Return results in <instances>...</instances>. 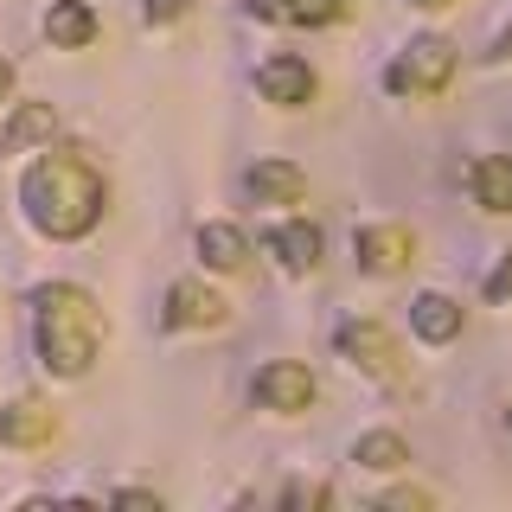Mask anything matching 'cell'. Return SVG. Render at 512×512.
<instances>
[{"mask_svg": "<svg viewBox=\"0 0 512 512\" xmlns=\"http://www.w3.org/2000/svg\"><path fill=\"white\" fill-rule=\"evenodd\" d=\"M20 205H26V218L39 224L45 237H84V231H96V218H103L109 186H103V173H96L84 154L52 148V154L32 160V173L20 186Z\"/></svg>", "mask_w": 512, "mask_h": 512, "instance_id": "1", "label": "cell"}, {"mask_svg": "<svg viewBox=\"0 0 512 512\" xmlns=\"http://www.w3.org/2000/svg\"><path fill=\"white\" fill-rule=\"evenodd\" d=\"M39 359L52 378H84L103 346V314L77 282H45L39 295Z\"/></svg>", "mask_w": 512, "mask_h": 512, "instance_id": "2", "label": "cell"}, {"mask_svg": "<svg viewBox=\"0 0 512 512\" xmlns=\"http://www.w3.org/2000/svg\"><path fill=\"white\" fill-rule=\"evenodd\" d=\"M448 77H455V45L448 39H416V45H404L397 52V64H391V84L397 96H436Z\"/></svg>", "mask_w": 512, "mask_h": 512, "instance_id": "3", "label": "cell"}, {"mask_svg": "<svg viewBox=\"0 0 512 512\" xmlns=\"http://www.w3.org/2000/svg\"><path fill=\"white\" fill-rule=\"evenodd\" d=\"M340 352L359 365V372H372V378H391V384L404 378V372H397V346H391V333H384L378 320H346V327H340Z\"/></svg>", "mask_w": 512, "mask_h": 512, "instance_id": "4", "label": "cell"}, {"mask_svg": "<svg viewBox=\"0 0 512 512\" xmlns=\"http://www.w3.org/2000/svg\"><path fill=\"white\" fill-rule=\"evenodd\" d=\"M256 404L263 410H308L314 404V372L301 359H276L256 372Z\"/></svg>", "mask_w": 512, "mask_h": 512, "instance_id": "5", "label": "cell"}, {"mask_svg": "<svg viewBox=\"0 0 512 512\" xmlns=\"http://www.w3.org/2000/svg\"><path fill=\"white\" fill-rule=\"evenodd\" d=\"M416 256V237L404 224H372V231H359V269H372V276H397Z\"/></svg>", "mask_w": 512, "mask_h": 512, "instance_id": "6", "label": "cell"}, {"mask_svg": "<svg viewBox=\"0 0 512 512\" xmlns=\"http://www.w3.org/2000/svg\"><path fill=\"white\" fill-rule=\"evenodd\" d=\"M256 84H263L269 103L295 109V103H308V96H314V64L295 58V52H282V58H269L263 71H256Z\"/></svg>", "mask_w": 512, "mask_h": 512, "instance_id": "7", "label": "cell"}, {"mask_svg": "<svg viewBox=\"0 0 512 512\" xmlns=\"http://www.w3.org/2000/svg\"><path fill=\"white\" fill-rule=\"evenodd\" d=\"M58 436V410H45L39 397H20L13 410H0V442L13 448H45Z\"/></svg>", "mask_w": 512, "mask_h": 512, "instance_id": "8", "label": "cell"}, {"mask_svg": "<svg viewBox=\"0 0 512 512\" xmlns=\"http://www.w3.org/2000/svg\"><path fill=\"white\" fill-rule=\"evenodd\" d=\"M167 327H218L224 320V301L212 295V288H199V282H173L167 288Z\"/></svg>", "mask_w": 512, "mask_h": 512, "instance_id": "9", "label": "cell"}, {"mask_svg": "<svg viewBox=\"0 0 512 512\" xmlns=\"http://www.w3.org/2000/svg\"><path fill=\"white\" fill-rule=\"evenodd\" d=\"M410 327H416V340H429V346H448L461 327H468V314H461L448 295H416V301H410Z\"/></svg>", "mask_w": 512, "mask_h": 512, "instance_id": "10", "label": "cell"}, {"mask_svg": "<svg viewBox=\"0 0 512 512\" xmlns=\"http://www.w3.org/2000/svg\"><path fill=\"white\" fill-rule=\"evenodd\" d=\"M45 39H52L58 52H84V45L96 39V13L84 7V0H58V7L45 13Z\"/></svg>", "mask_w": 512, "mask_h": 512, "instance_id": "11", "label": "cell"}, {"mask_svg": "<svg viewBox=\"0 0 512 512\" xmlns=\"http://www.w3.org/2000/svg\"><path fill=\"white\" fill-rule=\"evenodd\" d=\"M250 192L263 205H295L301 192H308V173H301L295 160H263V167H250Z\"/></svg>", "mask_w": 512, "mask_h": 512, "instance_id": "12", "label": "cell"}, {"mask_svg": "<svg viewBox=\"0 0 512 512\" xmlns=\"http://www.w3.org/2000/svg\"><path fill=\"white\" fill-rule=\"evenodd\" d=\"M269 250L282 256V269H295V276H301V269L320 263V231H314L308 218H295V224H282V231H269Z\"/></svg>", "mask_w": 512, "mask_h": 512, "instance_id": "13", "label": "cell"}, {"mask_svg": "<svg viewBox=\"0 0 512 512\" xmlns=\"http://www.w3.org/2000/svg\"><path fill=\"white\" fill-rule=\"evenodd\" d=\"M45 135H58V109L52 103H26L20 116L0 128V154H20V148H32V141H45Z\"/></svg>", "mask_w": 512, "mask_h": 512, "instance_id": "14", "label": "cell"}, {"mask_svg": "<svg viewBox=\"0 0 512 512\" xmlns=\"http://www.w3.org/2000/svg\"><path fill=\"white\" fill-rule=\"evenodd\" d=\"M244 256H250V244H244L237 224H205L199 231V263L205 269H244Z\"/></svg>", "mask_w": 512, "mask_h": 512, "instance_id": "15", "label": "cell"}, {"mask_svg": "<svg viewBox=\"0 0 512 512\" xmlns=\"http://www.w3.org/2000/svg\"><path fill=\"white\" fill-rule=\"evenodd\" d=\"M474 199L487 212H512V154H487L474 167Z\"/></svg>", "mask_w": 512, "mask_h": 512, "instance_id": "16", "label": "cell"}, {"mask_svg": "<svg viewBox=\"0 0 512 512\" xmlns=\"http://www.w3.org/2000/svg\"><path fill=\"white\" fill-rule=\"evenodd\" d=\"M352 461L372 468V474H391V468H404V461H410V448H404V436H391V429H372V436H359Z\"/></svg>", "mask_w": 512, "mask_h": 512, "instance_id": "17", "label": "cell"}, {"mask_svg": "<svg viewBox=\"0 0 512 512\" xmlns=\"http://www.w3.org/2000/svg\"><path fill=\"white\" fill-rule=\"evenodd\" d=\"M250 13L256 20H295V26H327L333 13V0H250Z\"/></svg>", "mask_w": 512, "mask_h": 512, "instance_id": "18", "label": "cell"}, {"mask_svg": "<svg viewBox=\"0 0 512 512\" xmlns=\"http://www.w3.org/2000/svg\"><path fill=\"white\" fill-rule=\"evenodd\" d=\"M141 13H148L154 26H167V20H180V13H186V0H141Z\"/></svg>", "mask_w": 512, "mask_h": 512, "instance_id": "19", "label": "cell"}, {"mask_svg": "<svg viewBox=\"0 0 512 512\" xmlns=\"http://www.w3.org/2000/svg\"><path fill=\"white\" fill-rule=\"evenodd\" d=\"M327 500V487H288V506H320Z\"/></svg>", "mask_w": 512, "mask_h": 512, "instance_id": "20", "label": "cell"}, {"mask_svg": "<svg viewBox=\"0 0 512 512\" xmlns=\"http://www.w3.org/2000/svg\"><path fill=\"white\" fill-rule=\"evenodd\" d=\"M493 295H500V301H512V256L500 263V276H493Z\"/></svg>", "mask_w": 512, "mask_h": 512, "instance_id": "21", "label": "cell"}, {"mask_svg": "<svg viewBox=\"0 0 512 512\" xmlns=\"http://www.w3.org/2000/svg\"><path fill=\"white\" fill-rule=\"evenodd\" d=\"M7 90H13V64L0 58V103H7Z\"/></svg>", "mask_w": 512, "mask_h": 512, "instance_id": "22", "label": "cell"}, {"mask_svg": "<svg viewBox=\"0 0 512 512\" xmlns=\"http://www.w3.org/2000/svg\"><path fill=\"white\" fill-rule=\"evenodd\" d=\"M500 58H512V26H506V32H500Z\"/></svg>", "mask_w": 512, "mask_h": 512, "instance_id": "23", "label": "cell"}, {"mask_svg": "<svg viewBox=\"0 0 512 512\" xmlns=\"http://www.w3.org/2000/svg\"><path fill=\"white\" fill-rule=\"evenodd\" d=\"M416 7H455V0H416Z\"/></svg>", "mask_w": 512, "mask_h": 512, "instance_id": "24", "label": "cell"}]
</instances>
